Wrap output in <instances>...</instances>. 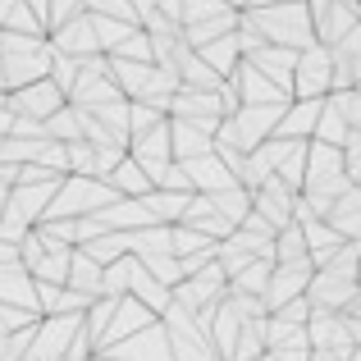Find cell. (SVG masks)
Masks as SVG:
<instances>
[{
    "label": "cell",
    "mask_w": 361,
    "mask_h": 361,
    "mask_svg": "<svg viewBox=\"0 0 361 361\" xmlns=\"http://www.w3.org/2000/svg\"><path fill=\"white\" fill-rule=\"evenodd\" d=\"M298 87L307 92V97L334 87V64H329L325 51H307V69H302V82H298Z\"/></svg>",
    "instance_id": "cell-1"
},
{
    "label": "cell",
    "mask_w": 361,
    "mask_h": 361,
    "mask_svg": "<svg viewBox=\"0 0 361 361\" xmlns=\"http://www.w3.org/2000/svg\"><path fill=\"white\" fill-rule=\"evenodd\" d=\"M115 183L123 188V192H147V174H142V169H133V165H123V169H119Z\"/></svg>",
    "instance_id": "cell-2"
},
{
    "label": "cell",
    "mask_w": 361,
    "mask_h": 361,
    "mask_svg": "<svg viewBox=\"0 0 361 361\" xmlns=\"http://www.w3.org/2000/svg\"><path fill=\"white\" fill-rule=\"evenodd\" d=\"M188 169H192V174H202V178H206V165H188ZM211 178H215V183H220V188H229V183H224V174H220V169H215V165H211Z\"/></svg>",
    "instance_id": "cell-3"
}]
</instances>
